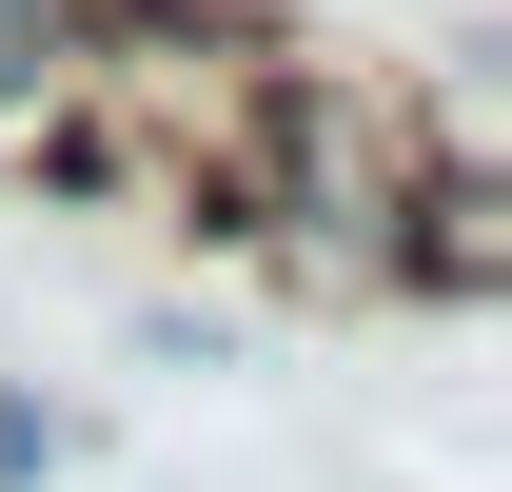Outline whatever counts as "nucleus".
Wrapping results in <instances>:
<instances>
[{
    "instance_id": "nucleus-2",
    "label": "nucleus",
    "mask_w": 512,
    "mask_h": 492,
    "mask_svg": "<svg viewBox=\"0 0 512 492\" xmlns=\"http://www.w3.org/2000/svg\"><path fill=\"white\" fill-rule=\"evenodd\" d=\"M40 99H79V20L60 0H0V119H40Z\"/></svg>"
},
{
    "instance_id": "nucleus-1",
    "label": "nucleus",
    "mask_w": 512,
    "mask_h": 492,
    "mask_svg": "<svg viewBox=\"0 0 512 492\" xmlns=\"http://www.w3.org/2000/svg\"><path fill=\"white\" fill-rule=\"evenodd\" d=\"M375 276H414V296H512V178H493V158H414Z\"/></svg>"
}]
</instances>
